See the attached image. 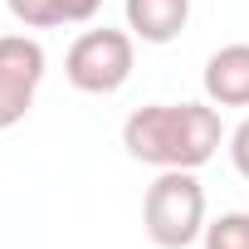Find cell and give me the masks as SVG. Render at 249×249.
Wrapping results in <instances>:
<instances>
[{
	"mask_svg": "<svg viewBox=\"0 0 249 249\" xmlns=\"http://www.w3.org/2000/svg\"><path fill=\"white\" fill-rule=\"evenodd\" d=\"M44 78V49L30 35H0V132L25 122Z\"/></svg>",
	"mask_w": 249,
	"mask_h": 249,
	"instance_id": "4",
	"label": "cell"
},
{
	"mask_svg": "<svg viewBox=\"0 0 249 249\" xmlns=\"http://www.w3.org/2000/svg\"><path fill=\"white\" fill-rule=\"evenodd\" d=\"M191 20V0H127V30L142 44H171Z\"/></svg>",
	"mask_w": 249,
	"mask_h": 249,
	"instance_id": "6",
	"label": "cell"
},
{
	"mask_svg": "<svg viewBox=\"0 0 249 249\" xmlns=\"http://www.w3.org/2000/svg\"><path fill=\"white\" fill-rule=\"evenodd\" d=\"M220 112L205 103H152L122 122L127 157L161 171H196L220 152Z\"/></svg>",
	"mask_w": 249,
	"mask_h": 249,
	"instance_id": "1",
	"label": "cell"
},
{
	"mask_svg": "<svg viewBox=\"0 0 249 249\" xmlns=\"http://www.w3.org/2000/svg\"><path fill=\"white\" fill-rule=\"evenodd\" d=\"M132 35H122V30H88L69 44V59H64V73L78 93H93V98H107L117 93L122 83L132 78Z\"/></svg>",
	"mask_w": 249,
	"mask_h": 249,
	"instance_id": "3",
	"label": "cell"
},
{
	"mask_svg": "<svg viewBox=\"0 0 249 249\" xmlns=\"http://www.w3.org/2000/svg\"><path fill=\"white\" fill-rule=\"evenodd\" d=\"M205 98L220 107H249V44H225L210 54Z\"/></svg>",
	"mask_w": 249,
	"mask_h": 249,
	"instance_id": "5",
	"label": "cell"
},
{
	"mask_svg": "<svg viewBox=\"0 0 249 249\" xmlns=\"http://www.w3.org/2000/svg\"><path fill=\"white\" fill-rule=\"evenodd\" d=\"M230 161H234V171L249 181V117H244L239 127L230 132Z\"/></svg>",
	"mask_w": 249,
	"mask_h": 249,
	"instance_id": "10",
	"label": "cell"
},
{
	"mask_svg": "<svg viewBox=\"0 0 249 249\" xmlns=\"http://www.w3.org/2000/svg\"><path fill=\"white\" fill-rule=\"evenodd\" d=\"M142 225L157 249H186L205 234V191L196 171H161L147 186Z\"/></svg>",
	"mask_w": 249,
	"mask_h": 249,
	"instance_id": "2",
	"label": "cell"
},
{
	"mask_svg": "<svg viewBox=\"0 0 249 249\" xmlns=\"http://www.w3.org/2000/svg\"><path fill=\"white\" fill-rule=\"evenodd\" d=\"M205 249H249V215L230 210L205 225Z\"/></svg>",
	"mask_w": 249,
	"mask_h": 249,
	"instance_id": "7",
	"label": "cell"
},
{
	"mask_svg": "<svg viewBox=\"0 0 249 249\" xmlns=\"http://www.w3.org/2000/svg\"><path fill=\"white\" fill-rule=\"evenodd\" d=\"M59 5V25H83L103 10V0H54Z\"/></svg>",
	"mask_w": 249,
	"mask_h": 249,
	"instance_id": "9",
	"label": "cell"
},
{
	"mask_svg": "<svg viewBox=\"0 0 249 249\" xmlns=\"http://www.w3.org/2000/svg\"><path fill=\"white\" fill-rule=\"evenodd\" d=\"M5 10H10L20 25H30V30L59 25V5H54V0H5Z\"/></svg>",
	"mask_w": 249,
	"mask_h": 249,
	"instance_id": "8",
	"label": "cell"
}]
</instances>
